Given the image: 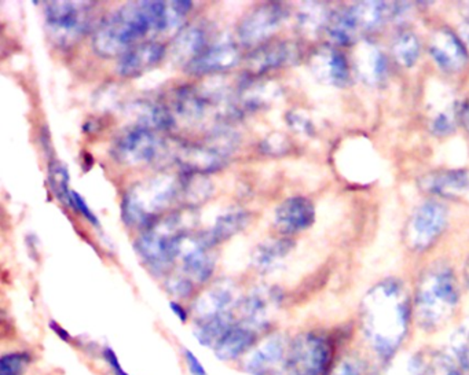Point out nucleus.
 Segmentation results:
<instances>
[{
  "label": "nucleus",
  "mask_w": 469,
  "mask_h": 375,
  "mask_svg": "<svg viewBox=\"0 0 469 375\" xmlns=\"http://www.w3.org/2000/svg\"><path fill=\"white\" fill-rule=\"evenodd\" d=\"M356 327L358 345L375 367L412 347L415 313L404 282L387 278L373 284L362 297Z\"/></svg>",
  "instance_id": "f257e3e1"
},
{
  "label": "nucleus",
  "mask_w": 469,
  "mask_h": 375,
  "mask_svg": "<svg viewBox=\"0 0 469 375\" xmlns=\"http://www.w3.org/2000/svg\"><path fill=\"white\" fill-rule=\"evenodd\" d=\"M415 332L438 336L458 323L461 289L457 276L446 264L428 268L418 279L412 297Z\"/></svg>",
  "instance_id": "f03ea898"
},
{
  "label": "nucleus",
  "mask_w": 469,
  "mask_h": 375,
  "mask_svg": "<svg viewBox=\"0 0 469 375\" xmlns=\"http://www.w3.org/2000/svg\"><path fill=\"white\" fill-rule=\"evenodd\" d=\"M356 322L335 329H308L289 340L285 375H327L343 351L356 344Z\"/></svg>",
  "instance_id": "7ed1b4c3"
},
{
  "label": "nucleus",
  "mask_w": 469,
  "mask_h": 375,
  "mask_svg": "<svg viewBox=\"0 0 469 375\" xmlns=\"http://www.w3.org/2000/svg\"><path fill=\"white\" fill-rule=\"evenodd\" d=\"M157 29V2H134L109 15L95 32L93 46L101 57H117Z\"/></svg>",
  "instance_id": "20e7f679"
},
{
  "label": "nucleus",
  "mask_w": 469,
  "mask_h": 375,
  "mask_svg": "<svg viewBox=\"0 0 469 375\" xmlns=\"http://www.w3.org/2000/svg\"><path fill=\"white\" fill-rule=\"evenodd\" d=\"M180 180L160 175L135 185L122 199V219L132 227H151L180 193Z\"/></svg>",
  "instance_id": "39448f33"
},
{
  "label": "nucleus",
  "mask_w": 469,
  "mask_h": 375,
  "mask_svg": "<svg viewBox=\"0 0 469 375\" xmlns=\"http://www.w3.org/2000/svg\"><path fill=\"white\" fill-rule=\"evenodd\" d=\"M46 26L58 46H71L92 24V2H47Z\"/></svg>",
  "instance_id": "423d86ee"
},
{
  "label": "nucleus",
  "mask_w": 469,
  "mask_h": 375,
  "mask_svg": "<svg viewBox=\"0 0 469 375\" xmlns=\"http://www.w3.org/2000/svg\"><path fill=\"white\" fill-rule=\"evenodd\" d=\"M177 217H168L164 223L151 226L148 233L138 238L135 244L143 263L156 274L164 273L175 262L174 244L180 230Z\"/></svg>",
  "instance_id": "0eeeda50"
},
{
  "label": "nucleus",
  "mask_w": 469,
  "mask_h": 375,
  "mask_svg": "<svg viewBox=\"0 0 469 375\" xmlns=\"http://www.w3.org/2000/svg\"><path fill=\"white\" fill-rule=\"evenodd\" d=\"M212 246L205 234L193 236L181 233L175 239V262L180 260L183 275L193 284H205L212 276L215 270V256L210 252Z\"/></svg>",
  "instance_id": "6e6552de"
},
{
  "label": "nucleus",
  "mask_w": 469,
  "mask_h": 375,
  "mask_svg": "<svg viewBox=\"0 0 469 375\" xmlns=\"http://www.w3.org/2000/svg\"><path fill=\"white\" fill-rule=\"evenodd\" d=\"M447 211L444 205L428 201L420 205L407 226V244L415 250L428 249L444 233Z\"/></svg>",
  "instance_id": "1a4fd4ad"
},
{
  "label": "nucleus",
  "mask_w": 469,
  "mask_h": 375,
  "mask_svg": "<svg viewBox=\"0 0 469 375\" xmlns=\"http://www.w3.org/2000/svg\"><path fill=\"white\" fill-rule=\"evenodd\" d=\"M435 345L409 347L383 366L375 367L373 375H439Z\"/></svg>",
  "instance_id": "9d476101"
},
{
  "label": "nucleus",
  "mask_w": 469,
  "mask_h": 375,
  "mask_svg": "<svg viewBox=\"0 0 469 375\" xmlns=\"http://www.w3.org/2000/svg\"><path fill=\"white\" fill-rule=\"evenodd\" d=\"M161 150V140L153 131L143 129H132L125 132L113 149V156L117 161L128 167L148 164L159 156Z\"/></svg>",
  "instance_id": "9b49d317"
},
{
  "label": "nucleus",
  "mask_w": 469,
  "mask_h": 375,
  "mask_svg": "<svg viewBox=\"0 0 469 375\" xmlns=\"http://www.w3.org/2000/svg\"><path fill=\"white\" fill-rule=\"evenodd\" d=\"M284 18L285 12L279 5L268 4L256 7L239 24V42L248 47L263 43L281 28Z\"/></svg>",
  "instance_id": "f8f14e48"
},
{
  "label": "nucleus",
  "mask_w": 469,
  "mask_h": 375,
  "mask_svg": "<svg viewBox=\"0 0 469 375\" xmlns=\"http://www.w3.org/2000/svg\"><path fill=\"white\" fill-rule=\"evenodd\" d=\"M282 294L277 287H259L239 302L242 323L252 329H265L270 324L271 315L281 305Z\"/></svg>",
  "instance_id": "ddd939ff"
},
{
  "label": "nucleus",
  "mask_w": 469,
  "mask_h": 375,
  "mask_svg": "<svg viewBox=\"0 0 469 375\" xmlns=\"http://www.w3.org/2000/svg\"><path fill=\"white\" fill-rule=\"evenodd\" d=\"M288 347L289 341L287 337L274 332L248 355L244 363L245 371L249 375H270L278 366L284 369Z\"/></svg>",
  "instance_id": "4468645a"
},
{
  "label": "nucleus",
  "mask_w": 469,
  "mask_h": 375,
  "mask_svg": "<svg viewBox=\"0 0 469 375\" xmlns=\"http://www.w3.org/2000/svg\"><path fill=\"white\" fill-rule=\"evenodd\" d=\"M316 219L313 202L305 197L285 199L277 207L274 226L282 234H296L310 227Z\"/></svg>",
  "instance_id": "2eb2a0df"
},
{
  "label": "nucleus",
  "mask_w": 469,
  "mask_h": 375,
  "mask_svg": "<svg viewBox=\"0 0 469 375\" xmlns=\"http://www.w3.org/2000/svg\"><path fill=\"white\" fill-rule=\"evenodd\" d=\"M441 353L449 375H469V319L453 327Z\"/></svg>",
  "instance_id": "dca6fc26"
},
{
  "label": "nucleus",
  "mask_w": 469,
  "mask_h": 375,
  "mask_svg": "<svg viewBox=\"0 0 469 375\" xmlns=\"http://www.w3.org/2000/svg\"><path fill=\"white\" fill-rule=\"evenodd\" d=\"M430 52L434 61L447 72H457L466 62V50L449 29L434 32L430 40Z\"/></svg>",
  "instance_id": "f3484780"
},
{
  "label": "nucleus",
  "mask_w": 469,
  "mask_h": 375,
  "mask_svg": "<svg viewBox=\"0 0 469 375\" xmlns=\"http://www.w3.org/2000/svg\"><path fill=\"white\" fill-rule=\"evenodd\" d=\"M239 62V49L231 43H220L207 47L186 68L196 74L218 73L234 68Z\"/></svg>",
  "instance_id": "a211bd4d"
},
{
  "label": "nucleus",
  "mask_w": 469,
  "mask_h": 375,
  "mask_svg": "<svg viewBox=\"0 0 469 375\" xmlns=\"http://www.w3.org/2000/svg\"><path fill=\"white\" fill-rule=\"evenodd\" d=\"M164 54V46L156 42L138 44L120 57L117 72L124 77L140 76L156 66Z\"/></svg>",
  "instance_id": "6ab92c4d"
},
{
  "label": "nucleus",
  "mask_w": 469,
  "mask_h": 375,
  "mask_svg": "<svg viewBox=\"0 0 469 375\" xmlns=\"http://www.w3.org/2000/svg\"><path fill=\"white\" fill-rule=\"evenodd\" d=\"M234 304V289L230 284H217L204 292L193 304L196 322L207 321L230 312Z\"/></svg>",
  "instance_id": "aec40b11"
},
{
  "label": "nucleus",
  "mask_w": 469,
  "mask_h": 375,
  "mask_svg": "<svg viewBox=\"0 0 469 375\" xmlns=\"http://www.w3.org/2000/svg\"><path fill=\"white\" fill-rule=\"evenodd\" d=\"M225 159L222 150L210 146H182L175 154V161L185 171L200 172V174L222 168Z\"/></svg>",
  "instance_id": "412c9836"
},
{
  "label": "nucleus",
  "mask_w": 469,
  "mask_h": 375,
  "mask_svg": "<svg viewBox=\"0 0 469 375\" xmlns=\"http://www.w3.org/2000/svg\"><path fill=\"white\" fill-rule=\"evenodd\" d=\"M311 69L317 79L332 86H346L350 79L347 61L337 50H319L311 58Z\"/></svg>",
  "instance_id": "4be33fe9"
},
{
  "label": "nucleus",
  "mask_w": 469,
  "mask_h": 375,
  "mask_svg": "<svg viewBox=\"0 0 469 375\" xmlns=\"http://www.w3.org/2000/svg\"><path fill=\"white\" fill-rule=\"evenodd\" d=\"M255 342L256 330L242 322H236L213 347V352L220 361H233L248 352Z\"/></svg>",
  "instance_id": "5701e85b"
},
{
  "label": "nucleus",
  "mask_w": 469,
  "mask_h": 375,
  "mask_svg": "<svg viewBox=\"0 0 469 375\" xmlns=\"http://www.w3.org/2000/svg\"><path fill=\"white\" fill-rule=\"evenodd\" d=\"M421 188L435 196L455 198L469 193L468 171H438L425 175L420 180Z\"/></svg>",
  "instance_id": "b1692460"
},
{
  "label": "nucleus",
  "mask_w": 469,
  "mask_h": 375,
  "mask_svg": "<svg viewBox=\"0 0 469 375\" xmlns=\"http://www.w3.org/2000/svg\"><path fill=\"white\" fill-rule=\"evenodd\" d=\"M298 57V47L292 43H276L271 46H262L249 55L248 66L253 73L277 69L287 65Z\"/></svg>",
  "instance_id": "393cba45"
},
{
  "label": "nucleus",
  "mask_w": 469,
  "mask_h": 375,
  "mask_svg": "<svg viewBox=\"0 0 469 375\" xmlns=\"http://www.w3.org/2000/svg\"><path fill=\"white\" fill-rule=\"evenodd\" d=\"M356 66L359 77L367 84H378L386 76L387 63L380 50L369 42L359 44L356 52Z\"/></svg>",
  "instance_id": "a878e982"
},
{
  "label": "nucleus",
  "mask_w": 469,
  "mask_h": 375,
  "mask_svg": "<svg viewBox=\"0 0 469 375\" xmlns=\"http://www.w3.org/2000/svg\"><path fill=\"white\" fill-rule=\"evenodd\" d=\"M205 49H207V36L204 29L200 26H189L175 37L172 54L175 60L183 61L186 65H189Z\"/></svg>",
  "instance_id": "bb28decb"
},
{
  "label": "nucleus",
  "mask_w": 469,
  "mask_h": 375,
  "mask_svg": "<svg viewBox=\"0 0 469 375\" xmlns=\"http://www.w3.org/2000/svg\"><path fill=\"white\" fill-rule=\"evenodd\" d=\"M373 372L375 366L357 341L340 353L327 375H373Z\"/></svg>",
  "instance_id": "cd10ccee"
},
{
  "label": "nucleus",
  "mask_w": 469,
  "mask_h": 375,
  "mask_svg": "<svg viewBox=\"0 0 469 375\" xmlns=\"http://www.w3.org/2000/svg\"><path fill=\"white\" fill-rule=\"evenodd\" d=\"M293 249L290 239H271L263 242L253 252V264L258 270L268 273L274 270Z\"/></svg>",
  "instance_id": "c85d7f7f"
},
{
  "label": "nucleus",
  "mask_w": 469,
  "mask_h": 375,
  "mask_svg": "<svg viewBox=\"0 0 469 375\" xmlns=\"http://www.w3.org/2000/svg\"><path fill=\"white\" fill-rule=\"evenodd\" d=\"M399 5H388L386 2H362L351 7L357 25L359 29H375L384 21L398 12Z\"/></svg>",
  "instance_id": "c756f323"
},
{
  "label": "nucleus",
  "mask_w": 469,
  "mask_h": 375,
  "mask_svg": "<svg viewBox=\"0 0 469 375\" xmlns=\"http://www.w3.org/2000/svg\"><path fill=\"white\" fill-rule=\"evenodd\" d=\"M234 323L236 321L231 312L217 316V318L207 319V321L197 322L194 336L202 347L213 348Z\"/></svg>",
  "instance_id": "7c9ffc66"
},
{
  "label": "nucleus",
  "mask_w": 469,
  "mask_h": 375,
  "mask_svg": "<svg viewBox=\"0 0 469 375\" xmlns=\"http://www.w3.org/2000/svg\"><path fill=\"white\" fill-rule=\"evenodd\" d=\"M191 2L178 0V2H159L157 10V32L175 31L185 23L186 17L191 10Z\"/></svg>",
  "instance_id": "2f4dec72"
},
{
  "label": "nucleus",
  "mask_w": 469,
  "mask_h": 375,
  "mask_svg": "<svg viewBox=\"0 0 469 375\" xmlns=\"http://www.w3.org/2000/svg\"><path fill=\"white\" fill-rule=\"evenodd\" d=\"M247 223L248 215L244 211L229 212V214L222 215L213 226L212 230L205 236H208L210 244L217 245L218 242L226 241L234 234L239 233L247 226Z\"/></svg>",
  "instance_id": "473e14b6"
},
{
  "label": "nucleus",
  "mask_w": 469,
  "mask_h": 375,
  "mask_svg": "<svg viewBox=\"0 0 469 375\" xmlns=\"http://www.w3.org/2000/svg\"><path fill=\"white\" fill-rule=\"evenodd\" d=\"M358 31L359 28L351 9L333 15L327 23V32H329V36L335 40L336 43H350Z\"/></svg>",
  "instance_id": "72a5a7b5"
},
{
  "label": "nucleus",
  "mask_w": 469,
  "mask_h": 375,
  "mask_svg": "<svg viewBox=\"0 0 469 375\" xmlns=\"http://www.w3.org/2000/svg\"><path fill=\"white\" fill-rule=\"evenodd\" d=\"M393 53L401 65L410 68L417 62L420 55V42L412 32H404L394 40Z\"/></svg>",
  "instance_id": "f704fd0d"
},
{
  "label": "nucleus",
  "mask_w": 469,
  "mask_h": 375,
  "mask_svg": "<svg viewBox=\"0 0 469 375\" xmlns=\"http://www.w3.org/2000/svg\"><path fill=\"white\" fill-rule=\"evenodd\" d=\"M49 182L54 196L64 204L71 205L72 191L69 190V174L65 165L58 161L49 165Z\"/></svg>",
  "instance_id": "c9c22d12"
},
{
  "label": "nucleus",
  "mask_w": 469,
  "mask_h": 375,
  "mask_svg": "<svg viewBox=\"0 0 469 375\" xmlns=\"http://www.w3.org/2000/svg\"><path fill=\"white\" fill-rule=\"evenodd\" d=\"M29 363H31L29 353H6L0 359V375H24Z\"/></svg>",
  "instance_id": "e433bc0d"
},
{
  "label": "nucleus",
  "mask_w": 469,
  "mask_h": 375,
  "mask_svg": "<svg viewBox=\"0 0 469 375\" xmlns=\"http://www.w3.org/2000/svg\"><path fill=\"white\" fill-rule=\"evenodd\" d=\"M329 20L325 7L319 6V5H310L302 14V26L310 29V31H317L324 24L329 23Z\"/></svg>",
  "instance_id": "4c0bfd02"
},
{
  "label": "nucleus",
  "mask_w": 469,
  "mask_h": 375,
  "mask_svg": "<svg viewBox=\"0 0 469 375\" xmlns=\"http://www.w3.org/2000/svg\"><path fill=\"white\" fill-rule=\"evenodd\" d=\"M193 282L188 276H172L167 281V290L172 296L185 299L193 293Z\"/></svg>",
  "instance_id": "58836bf2"
},
{
  "label": "nucleus",
  "mask_w": 469,
  "mask_h": 375,
  "mask_svg": "<svg viewBox=\"0 0 469 375\" xmlns=\"http://www.w3.org/2000/svg\"><path fill=\"white\" fill-rule=\"evenodd\" d=\"M431 129L434 134L447 135L454 129V119H453L452 111H441L434 117L431 121Z\"/></svg>",
  "instance_id": "ea45409f"
},
{
  "label": "nucleus",
  "mask_w": 469,
  "mask_h": 375,
  "mask_svg": "<svg viewBox=\"0 0 469 375\" xmlns=\"http://www.w3.org/2000/svg\"><path fill=\"white\" fill-rule=\"evenodd\" d=\"M71 205L74 207V209H76L77 212H80V214H82L83 216L85 217V219L89 220L90 223H93V225L94 226L98 225L97 216H95V215L93 214L92 209H90V207H87V204H85L84 199L82 198V196H80V194L72 191Z\"/></svg>",
  "instance_id": "a19ab883"
},
{
  "label": "nucleus",
  "mask_w": 469,
  "mask_h": 375,
  "mask_svg": "<svg viewBox=\"0 0 469 375\" xmlns=\"http://www.w3.org/2000/svg\"><path fill=\"white\" fill-rule=\"evenodd\" d=\"M183 358H185L186 366L191 375H207L204 366H202L200 359L191 352L188 348H182Z\"/></svg>",
  "instance_id": "79ce46f5"
},
{
  "label": "nucleus",
  "mask_w": 469,
  "mask_h": 375,
  "mask_svg": "<svg viewBox=\"0 0 469 375\" xmlns=\"http://www.w3.org/2000/svg\"><path fill=\"white\" fill-rule=\"evenodd\" d=\"M103 359H105L106 364L111 367L112 372H113L114 375H130L124 369H122V363H120L119 358H117L113 348H103Z\"/></svg>",
  "instance_id": "37998d69"
},
{
  "label": "nucleus",
  "mask_w": 469,
  "mask_h": 375,
  "mask_svg": "<svg viewBox=\"0 0 469 375\" xmlns=\"http://www.w3.org/2000/svg\"><path fill=\"white\" fill-rule=\"evenodd\" d=\"M288 120H289L290 127H293L296 131L305 132V134L311 131V122L303 114L290 113Z\"/></svg>",
  "instance_id": "c03bdc74"
},
{
  "label": "nucleus",
  "mask_w": 469,
  "mask_h": 375,
  "mask_svg": "<svg viewBox=\"0 0 469 375\" xmlns=\"http://www.w3.org/2000/svg\"><path fill=\"white\" fill-rule=\"evenodd\" d=\"M170 305L171 310H172V312L175 313V316H177V318L180 319L181 322H183V323H185V322L188 321V311H186L185 308H183L182 305L180 304V303L172 302Z\"/></svg>",
  "instance_id": "a18cd8bd"
},
{
  "label": "nucleus",
  "mask_w": 469,
  "mask_h": 375,
  "mask_svg": "<svg viewBox=\"0 0 469 375\" xmlns=\"http://www.w3.org/2000/svg\"><path fill=\"white\" fill-rule=\"evenodd\" d=\"M50 327H52L53 332H54L55 334H57V336L60 337L61 340H63V341H71V334H69V332H66V329L61 327L60 324L57 323V322L53 321L52 323H50Z\"/></svg>",
  "instance_id": "49530a36"
},
{
  "label": "nucleus",
  "mask_w": 469,
  "mask_h": 375,
  "mask_svg": "<svg viewBox=\"0 0 469 375\" xmlns=\"http://www.w3.org/2000/svg\"><path fill=\"white\" fill-rule=\"evenodd\" d=\"M461 39H463L464 46L469 54V23L463 24L460 28Z\"/></svg>",
  "instance_id": "de8ad7c7"
},
{
  "label": "nucleus",
  "mask_w": 469,
  "mask_h": 375,
  "mask_svg": "<svg viewBox=\"0 0 469 375\" xmlns=\"http://www.w3.org/2000/svg\"><path fill=\"white\" fill-rule=\"evenodd\" d=\"M461 119H463L466 129L469 130V101L465 103V106H464L463 111H461Z\"/></svg>",
  "instance_id": "09e8293b"
},
{
  "label": "nucleus",
  "mask_w": 469,
  "mask_h": 375,
  "mask_svg": "<svg viewBox=\"0 0 469 375\" xmlns=\"http://www.w3.org/2000/svg\"><path fill=\"white\" fill-rule=\"evenodd\" d=\"M465 284L466 287L469 289V262L466 263V268H465Z\"/></svg>",
  "instance_id": "8fccbe9b"
}]
</instances>
